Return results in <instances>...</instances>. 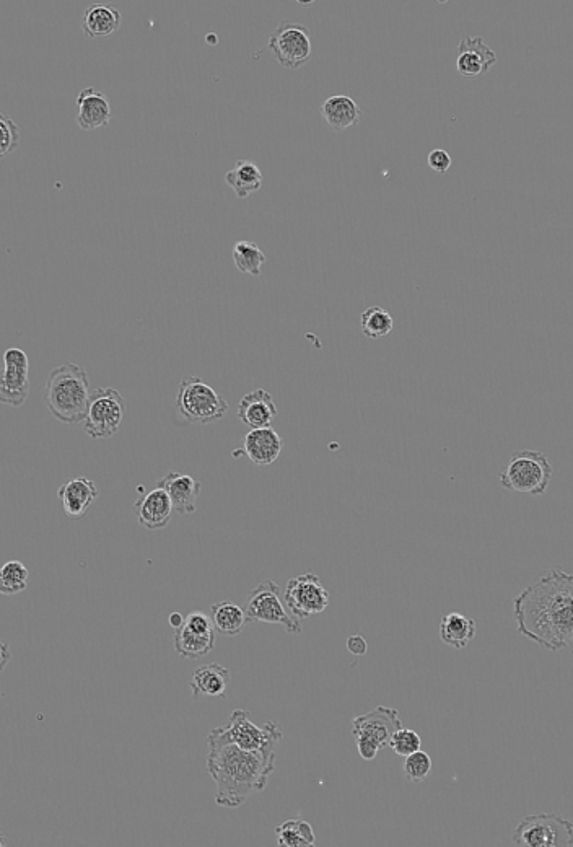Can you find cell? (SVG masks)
Listing matches in <instances>:
<instances>
[{
  "mask_svg": "<svg viewBox=\"0 0 573 847\" xmlns=\"http://www.w3.org/2000/svg\"><path fill=\"white\" fill-rule=\"evenodd\" d=\"M552 473L554 470L544 453L521 450L510 458L505 470L499 474V481L508 491L544 496L551 484Z\"/></svg>",
  "mask_w": 573,
  "mask_h": 847,
  "instance_id": "5b68a950",
  "label": "cell"
},
{
  "mask_svg": "<svg viewBox=\"0 0 573 847\" xmlns=\"http://www.w3.org/2000/svg\"><path fill=\"white\" fill-rule=\"evenodd\" d=\"M4 375L0 382V401L14 408H20L30 396V360L27 352L10 347L4 352Z\"/></svg>",
  "mask_w": 573,
  "mask_h": 847,
  "instance_id": "4fadbf2b",
  "label": "cell"
},
{
  "mask_svg": "<svg viewBox=\"0 0 573 847\" xmlns=\"http://www.w3.org/2000/svg\"><path fill=\"white\" fill-rule=\"evenodd\" d=\"M90 398V380L82 365L69 362L51 370L44 385V403L57 421L69 426L84 424Z\"/></svg>",
  "mask_w": 573,
  "mask_h": 847,
  "instance_id": "3957f363",
  "label": "cell"
},
{
  "mask_svg": "<svg viewBox=\"0 0 573 847\" xmlns=\"http://www.w3.org/2000/svg\"><path fill=\"white\" fill-rule=\"evenodd\" d=\"M432 766H434L432 758L425 751L419 750L416 753H412V755L406 756L404 774H406L407 781L414 782V784L424 782L429 777Z\"/></svg>",
  "mask_w": 573,
  "mask_h": 847,
  "instance_id": "1f68e13d",
  "label": "cell"
},
{
  "mask_svg": "<svg viewBox=\"0 0 573 847\" xmlns=\"http://www.w3.org/2000/svg\"><path fill=\"white\" fill-rule=\"evenodd\" d=\"M347 650H349L352 655L362 657V655L367 654V641H365L362 636H350L349 639H347Z\"/></svg>",
  "mask_w": 573,
  "mask_h": 847,
  "instance_id": "d590c367",
  "label": "cell"
},
{
  "mask_svg": "<svg viewBox=\"0 0 573 847\" xmlns=\"http://www.w3.org/2000/svg\"><path fill=\"white\" fill-rule=\"evenodd\" d=\"M274 769L276 760L272 758L207 737V771L217 787L215 804L219 807L245 805L246 800L266 789Z\"/></svg>",
  "mask_w": 573,
  "mask_h": 847,
  "instance_id": "7a4b0ae2",
  "label": "cell"
},
{
  "mask_svg": "<svg viewBox=\"0 0 573 847\" xmlns=\"http://www.w3.org/2000/svg\"><path fill=\"white\" fill-rule=\"evenodd\" d=\"M476 632V621L456 611L443 616L440 623V639L453 649H466L476 637Z\"/></svg>",
  "mask_w": 573,
  "mask_h": 847,
  "instance_id": "cb8c5ba5",
  "label": "cell"
},
{
  "mask_svg": "<svg viewBox=\"0 0 573 847\" xmlns=\"http://www.w3.org/2000/svg\"><path fill=\"white\" fill-rule=\"evenodd\" d=\"M233 261L240 273L258 277L261 276V269L266 263V255L258 245L240 240L233 246Z\"/></svg>",
  "mask_w": 573,
  "mask_h": 847,
  "instance_id": "f1b7e54d",
  "label": "cell"
},
{
  "mask_svg": "<svg viewBox=\"0 0 573 847\" xmlns=\"http://www.w3.org/2000/svg\"><path fill=\"white\" fill-rule=\"evenodd\" d=\"M237 414L238 419L251 429H266L276 419L277 406L269 391L258 388L241 398Z\"/></svg>",
  "mask_w": 573,
  "mask_h": 847,
  "instance_id": "d6986e66",
  "label": "cell"
},
{
  "mask_svg": "<svg viewBox=\"0 0 573 847\" xmlns=\"http://www.w3.org/2000/svg\"><path fill=\"white\" fill-rule=\"evenodd\" d=\"M215 634L217 631L197 632L193 629L183 628L176 629L175 632V650L176 654L183 659H201L209 655L215 647Z\"/></svg>",
  "mask_w": 573,
  "mask_h": 847,
  "instance_id": "d4e9b609",
  "label": "cell"
},
{
  "mask_svg": "<svg viewBox=\"0 0 573 847\" xmlns=\"http://www.w3.org/2000/svg\"><path fill=\"white\" fill-rule=\"evenodd\" d=\"M184 621H186V616L180 615V613H171L168 616V624H170L173 629L183 628Z\"/></svg>",
  "mask_w": 573,
  "mask_h": 847,
  "instance_id": "8d00e7d4",
  "label": "cell"
},
{
  "mask_svg": "<svg viewBox=\"0 0 573 847\" xmlns=\"http://www.w3.org/2000/svg\"><path fill=\"white\" fill-rule=\"evenodd\" d=\"M277 844L280 847H315L316 836L308 821L297 818L282 823L276 828Z\"/></svg>",
  "mask_w": 573,
  "mask_h": 847,
  "instance_id": "83f0119b",
  "label": "cell"
},
{
  "mask_svg": "<svg viewBox=\"0 0 573 847\" xmlns=\"http://www.w3.org/2000/svg\"><path fill=\"white\" fill-rule=\"evenodd\" d=\"M269 49L280 66L297 71L311 58L310 30L300 23L282 22L269 36Z\"/></svg>",
  "mask_w": 573,
  "mask_h": 847,
  "instance_id": "8fae6325",
  "label": "cell"
},
{
  "mask_svg": "<svg viewBox=\"0 0 573 847\" xmlns=\"http://www.w3.org/2000/svg\"><path fill=\"white\" fill-rule=\"evenodd\" d=\"M518 632L551 652L573 642V575L554 567L513 602Z\"/></svg>",
  "mask_w": 573,
  "mask_h": 847,
  "instance_id": "6da1fadb",
  "label": "cell"
},
{
  "mask_svg": "<svg viewBox=\"0 0 573 847\" xmlns=\"http://www.w3.org/2000/svg\"><path fill=\"white\" fill-rule=\"evenodd\" d=\"M429 167L437 173H447L451 167V157L447 150L435 149L427 157Z\"/></svg>",
  "mask_w": 573,
  "mask_h": 847,
  "instance_id": "e575fe53",
  "label": "cell"
},
{
  "mask_svg": "<svg viewBox=\"0 0 573 847\" xmlns=\"http://www.w3.org/2000/svg\"><path fill=\"white\" fill-rule=\"evenodd\" d=\"M98 494L97 483L87 478L70 479L57 491L64 514L72 520L85 517L93 502L97 501Z\"/></svg>",
  "mask_w": 573,
  "mask_h": 847,
  "instance_id": "ac0fdd59",
  "label": "cell"
},
{
  "mask_svg": "<svg viewBox=\"0 0 573 847\" xmlns=\"http://www.w3.org/2000/svg\"><path fill=\"white\" fill-rule=\"evenodd\" d=\"M399 729H403V720L393 707L378 706L352 720V735L365 761L375 760L383 748L390 747L391 738Z\"/></svg>",
  "mask_w": 573,
  "mask_h": 847,
  "instance_id": "52a82bcc",
  "label": "cell"
},
{
  "mask_svg": "<svg viewBox=\"0 0 573 847\" xmlns=\"http://www.w3.org/2000/svg\"><path fill=\"white\" fill-rule=\"evenodd\" d=\"M248 623L280 624L289 634H302L300 619L295 618L285 605L282 590L274 580H266L251 590L243 603Z\"/></svg>",
  "mask_w": 573,
  "mask_h": 847,
  "instance_id": "ba28073f",
  "label": "cell"
},
{
  "mask_svg": "<svg viewBox=\"0 0 573 847\" xmlns=\"http://www.w3.org/2000/svg\"><path fill=\"white\" fill-rule=\"evenodd\" d=\"M77 108V124L84 131L106 128L111 123L110 100L98 88H84L77 97Z\"/></svg>",
  "mask_w": 573,
  "mask_h": 847,
  "instance_id": "e0dca14e",
  "label": "cell"
},
{
  "mask_svg": "<svg viewBox=\"0 0 573 847\" xmlns=\"http://www.w3.org/2000/svg\"><path fill=\"white\" fill-rule=\"evenodd\" d=\"M176 409L189 424L206 426L224 419L230 408L224 396L219 395L204 380L188 377L181 380L176 395Z\"/></svg>",
  "mask_w": 573,
  "mask_h": 847,
  "instance_id": "8992f818",
  "label": "cell"
},
{
  "mask_svg": "<svg viewBox=\"0 0 573 847\" xmlns=\"http://www.w3.org/2000/svg\"><path fill=\"white\" fill-rule=\"evenodd\" d=\"M126 403L118 390L98 388L93 391L88 404L84 432L92 439H111L123 424Z\"/></svg>",
  "mask_w": 573,
  "mask_h": 847,
  "instance_id": "30bf717a",
  "label": "cell"
},
{
  "mask_svg": "<svg viewBox=\"0 0 573 847\" xmlns=\"http://www.w3.org/2000/svg\"><path fill=\"white\" fill-rule=\"evenodd\" d=\"M393 326V316L385 308L370 307L360 315V328L367 338H385L393 331Z\"/></svg>",
  "mask_w": 573,
  "mask_h": 847,
  "instance_id": "f546056e",
  "label": "cell"
},
{
  "mask_svg": "<svg viewBox=\"0 0 573 847\" xmlns=\"http://www.w3.org/2000/svg\"><path fill=\"white\" fill-rule=\"evenodd\" d=\"M321 116L329 128L336 132L357 126L362 119L359 105L347 95H334L323 101L320 108Z\"/></svg>",
  "mask_w": 573,
  "mask_h": 847,
  "instance_id": "603a6c76",
  "label": "cell"
},
{
  "mask_svg": "<svg viewBox=\"0 0 573 847\" xmlns=\"http://www.w3.org/2000/svg\"><path fill=\"white\" fill-rule=\"evenodd\" d=\"M210 618L214 623L215 631L227 637L240 636L248 623L243 606L235 605L228 600H222L210 606Z\"/></svg>",
  "mask_w": 573,
  "mask_h": 847,
  "instance_id": "4316f807",
  "label": "cell"
},
{
  "mask_svg": "<svg viewBox=\"0 0 573 847\" xmlns=\"http://www.w3.org/2000/svg\"><path fill=\"white\" fill-rule=\"evenodd\" d=\"M0 134H2V150L0 157L5 158L9 154H14L20 144V128L14 119L7 116H0Z\"/></svg>",
  "mask_w": 573,
  "mask_h": 847,
  "instance_id": "836d02e7",
  "label": "cell"
},
{
  "mask_svg": "<svg viewBox=\"0 0 573 847\" xmlns=\"http://www.w3.org/2000/svg\"><path fill=\"white\" fill-rule=\"evenodd\" d=\"M420 747H422V738H420L419 733L411 729H404V727L399 729L398 732H394L390 742L391 750L398 756H404V758L419 751Z\"/></svg>",
  "mask_w": 573,
  "mask_h": 847,
  "instance_id": "d6a6232c",
  "label": "cell"
},
{
  "mask_svg": "<svg viewBox=\"0 0 573 847\" xmlns=\"http://www.w3.org/2000/svg\"><path fill=\"white\" fill-rule=\"evenodd\" d=\"M495 64L497 54L482 36H466L456 48V69L463 77H481Z\"/></svg>",
  "mask_w": 573,
  "mask_h": 847,
  "instance_id": "5bb4252c",
  "label": "cell"
},
{
  "mask_svg": "<svg viewBox=\"0 0 573 847\" xmlns=\"http://www.w3.org/2000/svg\"><path fill=\"white\" fill-rule=\"evenodd\" d=\"M207 737L215 738L220 742L235 743L243 750L256 751L267 758L276 760L277 747L282 742L284 733L280 730L279 724L272 720H269L261 729L251 720L250 712L237 709L230 716L227 724L212 730Z\"/></svg>",
  "mask_w": 573,
  "mask_h": 847,
  "instance_id": "277c9868",
  "label": "cell"
},
{
  "mask_svg": "<svg viewBox=\"0 0 573 847\" xmlns=\"http://www.w3.org/2000/svg\"><path fill=\"white\" fill-rule=\"evenodd\" d=\"M137 520L145 530L155 532V530H163L167 528L171 522V514H173V502L165 489L155 486L154 491L147 492L144 496L137 499L134 504Z\"/></svg>",
  "mask_w": 573,
  "mask_h": 847,
  "instance_id": "9a60e30c",
  "label": "cell"
},
{
  "mask_svg": "<svg viewBox=\"0 0 573 847\" xmlns=\"http://www.w3.org/2000/svg\"><path fill=\"white\" fill-rule=\"evenodd\" d=\"M282 439L272 427L251 429L245 437L243 453L256 466H269L276 463L282 452Z\"/></svg>",
  "mask_w": 573,
  "mask_h": 847,
  "instance_id": "ffe728a7",
  "label": "cell"
},
{
  "mask_svg": "<svg viewBox=\"0 0 573 847\" xmlns=\"http://www.w3.org/2000/svg\"><path fill=\"white\" fill-rule=\"evenodd\" d=\"M285 605L297 619L320 615L329 606V592L321 584L320 577L308 572L287 582L284 592Z\"/></svg>",
  "mask_w": 573,
  "mask_h": 847,
  "instance_id": "7c38bea8",
  "label": "cell"
},
{
  "mask_svg": "<svg viewBox=\"0 0 573 847\" xmlns=\"http://www.w3.org/2000/svg\"><path fill=\"white\" fill-rule=\"evenodd\" d=\"M230 670L220 663H207L197 668L189 681L193 698H225L230 686Z\"/></svg>",
  "mask_w": 573,
  "mask_h": 847,
  "instance_id": "44dd1931",
  "label": "cell"
},
{
  "mask_svg": "<svg viewBox=\"0 0 573 847\" xmlns=\"http://www.w3.org/2000/svg\"><path fill=\"white\" fill-rule=\"evenodd\" d=\"M2 649H4V663H2V668H5V665H7V662H9V655H7V646H5V644Z\"/></svg>",
  "mask_w": 573,
  "mask_h": 847,
  "instance_id": "74e56055",
  "label": "cell"
},
{
  "mask_svg": "<svg viewBox=\"0 0 573 847\" xmlns=\"http://www.w3.org/2000/svg\"><path fill=\"white\" fill-rule=\"evenodd\" d=\"M512 841L520 847H572L573 823L559 813L530 815L518 823Z\"/></svg>",
  "mask_w": 573,
  "mask_h": 847,
  "instance_id": "9c48e42d",
  "label": "cell"
},
{
  "mask_svg": "<svg viewBox=\"0 0 573 847\" xmlns=\"http://www.w3.org/2000/svg\"><path fill=\"white\" fill-rule=\"evenodd\" d=\"M121 23V12L113 5L92 4L85 10L82 30L90 40H101L116 33L121 28Z\"/></svg>",
  "mask_w": 573,
  "mask_h": 847,
  "instance_id": "7402d4cb",
  "label": "cell"
},
{
  "mask_svg": "<svg viewBox=\"0 0 573 847\" xmlns=\"http://www.w3.org/2000/svg\"><path fill=\"white\" fill-rule=\"evenodd\" d=\"M28 572L25 564L20 561H9L0 571V592L4 595H18L28 587Z\"/></svg>",
  "mask_w": 573,
  "mask_h": 847,
  "instance_id": "4dcf8cb0",
  "label": "cell"
},
{
  "mask_svg": "<svg viewBox=\"0 0 573 847\" xmlns=\"http://www.w3.org/2000/svg\"><path fill=\"white\" fill-rule=\"evenodd\" d=\"M158 488L165 489L170 496L173 507L181 515L194 514L197 510V499L201 496L202 484L189 474L170 471L157 483Z\"/></svg>",
  "mask_w": 573,
  "mask_h": 847,
  "instance_id": "2e32d148",
  "label": "cell"
},
{
  "mask_svg": "<svg viewBox=\"0 0 573 847\" xmlns=\"http://www.w3.org/2000/svg\"><path fill=\"white\" fill-rule=\"evenodd\" d=\"M225 183L235 191L238 198L246 199L263 188V172L251 160H238L235 167L225 173Z\"/></svg>",
  "mask_w": 573,
  "mask_h": 847,
  "instance_id": "484cf974",
  "label": "cell"
}]
</instances>
